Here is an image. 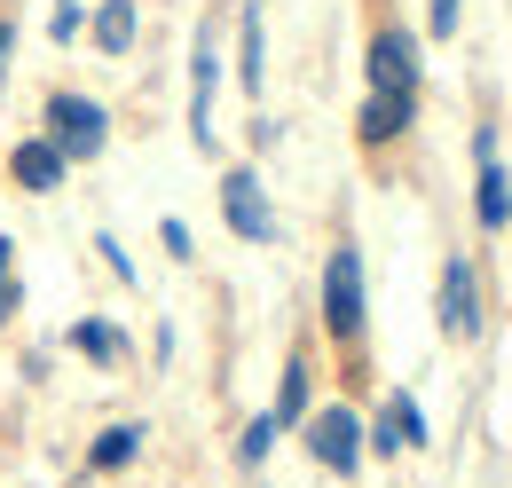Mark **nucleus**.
I'll return each instance as SVG.
<instances>
[{
    "label": "nucleus",
    "mask_w": 512,
    "mask_h": 488,
    "mask_svg": "<svg viewBox=\"0 0 512 488\" xmlns=\"http://www.w3.org/2000/svg\"><path fill=\"white\" fill-rule=\"evenodd\" d=\"M473 213H481V229H505L512 221V182L497 166V126L473 134Z\"/></svg>",
    "instance_id": "nucleus-6"
},
{
    "label": "nucleus",
    "mask_w": 512,
    "mask_h": 488,
    "mask_svg": "<svg viewBox=\"0 0 512 488\" xmlns=\"http://www.w3.org/2000/svg\"><path fill=\"white\" fill-rule=\"evenodd\" d=\"M71 347H79L87 363H119V355H127V339H119L111 323H79V331H71Z\"/></svg>",
    "instance_id": "nucleus-15"
},
{
    "label": "nucleus",
    "mask_w": 512,
    "mask_h": 488,
    "mask_svg": "<svg viewBox=\"0 0 512 488\" xmlns=\"http://www.w3.org/2000/svg\"><path fill=\"white\" fill-rule=\"evenodd\" d=\"M457 8H465V0H426V32H434V40L457 32Z\"/></svg>",
    "instance_id": "nucleus-18"
},
{
    "label": "nucleus",
    "mask_w": 512,
    "mask_h": 488,
    "mask_svg": "<svg viewBox=\"0 0 512 488\" xmlns=\"http://www.w3.org/2000/svg\"><path fill=\"white\" fill-rule=\"evenodd\" d=\"M64 150H56V142H48V134H40V142H16V150H8V174H16V189H32V197H48V189L64 182Z\"/></svg>",
    "instance_id": "nucleus-9"
},
{
    "label": "nucleus",
    "mask_w": 512,
    "mask_h": 488,
    "mask_svg": "<svg viewBox=\"0 0 512 488\" xmlns=\"http://www.w3.org/2000/svg\"><path fill=\"white\" fill-rule=\"evenodd\" d=\"M103 134H111V126H103V103H87V95H48V142L64 150L71 166H79V158H95V150H103Z\"/></svg>",
    "instance_id": "nucleus-3"
},
{
    "label": "nucleus",
    "mask_w": 512,
    "mask_h": 488,
    "mask_svg": "<svg viewBox=\"0 0 512 488\" xmlns=\"http://www.w3.org/2000/svg\"><path fill=\"white\" fill-rule=\"evenodd\" d=\"M371 87H363V111H355V134L371 142V150H386L394 134H410V119H418V40L402 32V24H386V32H371Z\"/></svg>",
    "instance_id": "nucleus-1"
},
{
    "label": "nucleus",
    "mask_w": 512,
    "mask_h": 488,
    "mask_svg": "<svg viewBox=\"0 0 512 488\" xmlns=\"http://www.w3.org/2000/svg\"><path fill=\"white\" fill-rule=\"evenodd\" d=\"M268 418H276V426H300V418H308V363H300V355L284 363V386H276V410H268Z\"/></svg>",
    "instance_id": "nucleus-13"
},
{
    "label": "nucleus",
    "mask_w": 512,
    "mask_h": 488,
    "mask_svg": "<svg viewBox=\"0 0 512 488\" xmlns=\"http://www.w3.org/2000/svg\"><path fill=\"white\" fill-rule=\"evenodd\" d=\"M363 433H371V426H363L355 410H316V418H308V457H316L323 473H355L363 449H371Z\"/></svg>",
    "instance_id": "nucleus-4"
},
{
    "label": "nucleus",
    "mask_w": 512,
    "mask_h": 488,
    "mask_svg": "<svg viewBox=\"0 0 512 488\" xmlns=\"http://www.w3.org/2000/svg\"><path fill=\"white\" fill-rule=\"evenodd\" d=\"M134 449H142V426H111L87 449V465H95V473H119V465H134Z\"/></svg>",
    "instance_id": "nucleus-14"
},
{
    "label": "nucleus",
    "mask_w": 512,
    "mask_h": 488,
    "mask_svg": "<svg viewBox=\"0 0 512 488\" xmlns=\"http://www.w3.org/2000/svg\"><path fill=\"white\" fill-rule=\"evenodd\" d=\"M221 213H229V229L245 244H276V205H268V189H260L253 166H237V174L221 182Z\"/></svg>",
    "instance_id": "nucleus-5"
},
{
    "label": "nucleus",
    "mask_w": 512,
    "mask_h": 488,
    "mask_svg": "<svg viewBox=\"0 0 512 488\" xmlns=\"http://www.w3.org/2000/svg\"><path fill=\"white\" fill-rule=\"evenodd\" d=\"M323 331L331 339H363V252L339 244L323 260Z\"/></svg>",
    "instance_id": "nucleus-2"
},
{
    "label": "nucleus",
    "mask_w": 512,
    "mask_h": 488,
    "mask_svg": "<svg viewBox=\"0 0 512 488\" xmlns=\"http://www.w3.org/2000/svg\"><path fill=\"white\" fill-rule=\"evenodd\" d=\"M276 418H253V426H245V441H237V457H245V465H260V457H268V449H276Z\"/></svg>",
    "instance_id": "nucleus-16"
},
{
    "label": "nucleus",
    "mask_w": 512,
    "mask_h": 488,
    "mask_svg": "<svg viewBox=\"0 0 512 488\" xmlns=\"http://www.w3.org/2000/svg\"><path fill=\"white\" fill-rule=\"evenodd\" d=\"M426 441V410L410 402V394H386L379 426H371V449H386V457H402V449H418Z\"/></svg>",
    "instance_id": "nucleus-10"
},
{
    "label": "nucleus",
    "mask_w": 512,
    "mask_h": 488,
    "mask_svg": "<svg viewBox=\"0 0 512 488\" xmlns=\"http://www.w3.org/2000/svg\"><path fill=\"white\" fill-rule=\"evenodd\" d=\"M95 48H103V56H127V48H134V0H103V16H95Z\"/></svg>",
    "instance_id": "nucleus-12"
},
{
    "label": "nucleus",
    "mask_w": 512,
    "mask_h": 488,
    "mask_svg": "<svg viewBox=\"0 0 512 488\" xmlns=\"http://www.w3.org/2000/svg\"><path fill=\"white\" fill-rule=\"evenodd\" d=\"M442 331L449 339H481V276L465 252L442 260Z\"/></svg>",
    "instance_id": "nucleus-7"
},
{
    "label": "nucleus",
    "mask_w": 512,
    "mask_h": 488,
    "mask_svg": "<svg viewBox=\"0 0 512 488\" xmlns=\"http://www.w3.org/2000/svg\"><path fill=\"white\" fill-rule=\"evenodd\" d=\"M237 79H245V95H260V79H268V40H260V8L237 16Z\"/></svg>",
    "instance_id": "nucleus-11"
},
{
    "label": "nucleus",
    "mask_w": 512,
    "mask_h": 488,
    "mask_svg": "<svg viewBox=\"0 0 512 488\" xmlns=\"http://www.w3.org/2000/svg\"><path fill=\"white\" fill-rule=\"evenodd\" d=\"M8 48H16V24H0V87H8Z\"/></svg>",
    "instance_id": "nucleus-21"
},
{
    "label": "nucleus",
    "mask_w": 512,
    "mask_h": 488,
    "mask_svg": "<svg viewBox=\"0 0 512 488\" xmlns=\"http://www.w3.org/2000/svg\"><path fill=\"white\" fill-rule=\"evenodd\" d=\"M48 32H56V40H71V32H79V8H71V0H56V16H48Z\"/></svg>",
    "instance_id": "nucleus-20"
},
{
    "label": "nucleus",
    "mask_w": 512,
    "mask_h": 488,
    "mask_svg": "<svg viewBox=\"0 0 512 488\" xmlns=\"http://www.w3.org/2000/svg\"><path fill=\"white\" fill-rule=\"evenodd\" d=\"M213 79H221V48H213V24H197L190 48V142L213 150Z\"/></svg>",
    "instance_id": "nucleus-8"
},
{
    "label": "nucleus",
    "mask_w": 512,
    "mask_h": 488,
    "mask_svg": "<svg viewBox=\"0 0 512 488\" xmlns=\"http://www.w3.org/2000/svg\"><path fill=\"white\" fill-rule=\"evenodd\" d=\"M158 237H166V252H174V260H190V252H197V244H190V229H182V221H166Z\"/></svg>",
    "instance_id": "nucleus-19"
},
{
    "label": "nucleus",
    "mask_w": 512,
    "mask_h": 488,
    "mask_svg": "<svg viewBox=\"0 0 512 488\" xmlns=\"http://www.w3.org/2000/svg\"><path fill=\"white\" fill-rule=\"evenodd\" d=\"M8 307H16V244L0 237V323H8Z\"/></svg>",
    "instance_id": "nucleus-17"
}]
</instances>
